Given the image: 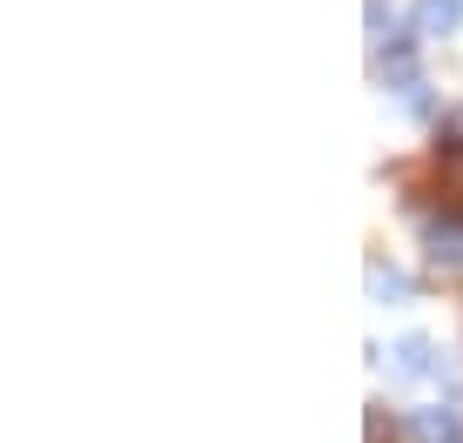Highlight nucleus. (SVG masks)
Instances as JSON below:
<instances>
[{
    "instance_id": "f03ea898",
    "label": "nucleus",
    "mask_w": 463,
    "mask_h": 443,
    "mask_svg": "<svg viewBox=\"0 0 463 443\" xmlns=\"http://www.w3.org/2000/svg\"><path fill=\"white\" fill-rule=\"evenodd\" d=\"M457 21H463V0H423V7H417V27H423V34H450Z\"/></svg>"
},
{
    "instance_id": "39448f33",
    "label": "nucleus",
    "mask_w": 463,
    "mask_h": 443,
    "mask_svg": "<svg viewBox=\"0 0 463 443\" xmlns=\"http://www.w3.org/2000/svg\"><path fill=\"white\" fill-rule=\"evenodd\" d=\"M370 282H376V296H410V282H403V276H396V269H390V276H383V269H376V276H370Z\"/></svg>"
},
{
    "instance_id": "20e7f679",
    "label": "nucleus",
    "mask_w": 463,
    "mask_h": 443,
    "mask_svg": "<svg viewBox=\"0 0 463 443\" xmlns=\"http://www.w3.org/2000/svg\"><path fill=\"white\" fill-rule=\"evenodd\" d=\"M396 370H403V376H423V370H430V343H423V336L396 343Z\"/></svg>"
},
{
    "instance_id": "f257e3e1",
    "label": "nucleus",
    "mask_w": 463,
    "mask_h": 443,
    "mask_svg": "<svg viewBox=\"0 0 463 443\" xmlns=\"http://www.w3.org/2000/svg\"><path fill=\"white\" fill-rule=\"evenodd\" d=\"M423 242L437 262H463V222H423Z\"/></svg>"
},
{
    "instance_id": "7ed1b4c3",
    "label": "nucleus",
    "mask_w": 463,
    "mask_h": 443,
    "mask_svg": "<svg viewBox=\"0 0 463 443\" xmlns=\"http://www.w3.org/2000/svg\"><path fill=\"white\" fill-rule=\"evenodd\" d=\"M417 437H423V443H463V423L450 417V410H423V417H417Z\"/></svg>"
}]
</instances>
